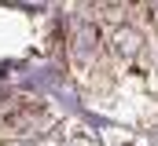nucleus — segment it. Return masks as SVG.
<instances>
[{"instance_id":"1","label":"nucleus","mask_w":158,"mask_h":146,"mask_svg":"<svg viewBox=\"0 0 158 146\" xmlns=\"http://www.w3.org/2000/svg\"><path fill=\"white\" fill-rule=\"evenodd\" d=\"M114 51H118L121 59H136L143 51V33L132 29V26H121L118 33H114Z\"/></svg>"},{"instance_id":"2","label":"nucleus","mask_w":158,"mask_h":146,"mask_svg":"<svg viewBox=\"0 0 158 146\" xmlns=\"http://www.w3.org/2000/svg\"><path fill=\"white\" fill-rule=\"evenodd\" d=\"M77 51L85 59L99 51V29H96L92 22H77Z\"/></svg>"}]
</instances>
